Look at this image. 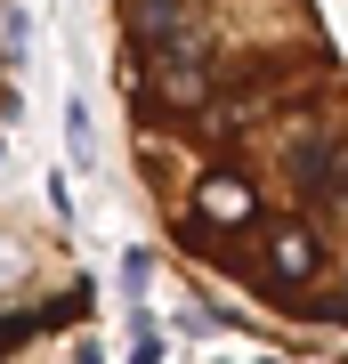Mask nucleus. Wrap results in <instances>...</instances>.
Returning <instances> with one entry per match:
<instances>
[{
	"instance_id": "f257e3e1",
	"label": "nucleus",
	"mask_w": 348,
	"mask_h": 364,
	"mask_svg": "<svg viewBox=\"0 0 348 364\" xmlns=\"http://www.w3.org/2000/svg\"><path fill=\"white\" fill-rule=\"evenodd\" d=\"M105 73L162 251L348 356V0H105Z\"/></svg>"
},
{
	"instance_id": "7ed1b4c3",
	"label": "nucleus",
	"mask_w": 348,
	"mask_h": 364,
	"mask_svg": "<svg viewBox=\"0 0 348 364\" xmlns=\"http://www.w3.org/2000/svg\"><path fill=\"white\" fill-rule=\"evenodd\" d=\"M9 49H16V16H9V0H0V114H9Z\"/></svg>"
},
{
	"instance_id": "f03ea898",
	"label": "nucleus",
	"mask_w": 348,
	"mask_h": 364,
	"mask_svg": "<svg viewBox=\"0 0 348 364\" xmlns=\"http://www.w3.org/2000/svg\"><path fill=\"white\" fill-rule=\"evenodd\" d=\"M0 364H97V291L57 219L0 203Z\"/></svg>"
}]
</instances>
